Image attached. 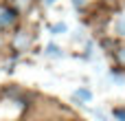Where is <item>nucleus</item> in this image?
I'll return each instance as SVG.
<instances>
[{"label": "nucleus", "instance_id": "1a4fd4ad", "mask_svg": "<svg viewBox=\"0 0 125 121\" xmlns=\"http://www.w3.org/2000/svg\"><path fill=\"white\" fill-rule=\"evenodd\" d=\"M114 115H116L121 121H125V110H123V108H116V110H114Z\"/></svg>", "mask_w": 125, "mask_h": 121}, {"label": "nucleus", "instance_id": "f03ea898", "mask_svg": "<svg viewBox=\"0 0 125 121\" xmlns=\"http://www.w3.org/2000/svg\"><path fill=\"white\" fill-rule=\"evenodd\" d=\"M114 64L119 68H125V46H121V48L114 51Z\"/></svg>", "mask_w": 125, "mask_h": 121}, {"label": "nucleus", "instance_id": "20e7f679", "mask_svg": "<svg viewBox=\"0 0 125 121\" xmlns=\"http://www.w3.org/2000/svg\"><path fill=\"white\" fill-rule=\"evenodd\" d=\"M13 2H15L18 11H26V9L31 7V0H13Z\"/></svg>", "mask_w": 125, "mask_h": 121}, {"label": "nucleus", "instance_id": "9b49d317", "mask_svg": "<svg viewBox=\"0 0 125 121\" xmlns=\"http://www.w3.org/2000/svg\"><path fill=\"white\" fill-rule=\"evenodd\" d=\"M44 2H46V4H53V2H55V0H44Z\"/></svg>", "mask_w": 125, "mask_h": 121}, {"label": "nucleus", "instance_id": "9d476101", "mask_svg": "<svg viewBox=\"0 0 125 121\" xmlns=\"http://www.w3.org/2000/svg\"><path fill=\"white\" fill-rule=\"evenodd\" d=\"M73 4H75V7H81V4H83V0H73Z\"/></svg>", "mask_w": 125, "mask_h": 121}, {"label": "nucleus", "instance_id": "f257e3e1", "mask_svg": "<svg viewBox=\"0 0 125 121\" xmlns=\"http://www.w3.org/2000/svg\"><path fill=\"white\" fill-rule=\"evenodd\" d=\"M13 22H15V11H13L11 7L2 4V7H0V26H9V24H13Z\"/></svg>", "mask_w": 125, "mask_h": 121}, {"label": "nucleus", "instance_id": "423d86ee", "mask_svg": "<svg viewBox=\"0 0 125 121\" xmlns=\"http://www.w3.org/2000/svg\"><path fill=\"white\" fill-rule=\"evenodd\" d=\"M64 31H66V24H64V22H62V24H55V26H53V33H64Z\"/></svg>", "mask_w": 125, "mask_h": 121}, {"label": "nucleus", "instance_id": "7ed1b4c3", "mask_svg": "<svg viewBox=\"0 0 125 121\" xmlns=\"http://www.w3.org/2000/svg\"><path fill=\"white\" fill-rule=\"evenodd\" d=\"M26 44H29V35H26V33H18L15 40H13V46H15V48H24Z\"/></svg>", "mask_w": 125, "mask_h": 121}, {"label": "nucleus", "instance_id": "6e6552de", "mask_svg": "<svg viewBox=\"0 0 125 121\" xmlns=\"http://www.w3.org/2000/svg\"><path fill=\"white\" fill-rule=\"evenodd\" d=\"M46 51H48V55H59V48H57L55 44H51V46H48Z\"/></svg>", "mask_w": 125, "mask_h": 121}, {"label": "nucleus", "instance_id": "39448f33", "mask_svg": "<svg viewBox=\"0 0 125 121\" xmlns=\"http://www.w3.org/2000/svg\"><path fill=\"white\" fill-rule=\"evenodd\" d=\"M116 29H119V33H121V35H125V18H121V20L116 22Z\"/></svg>", "mask_w": 125, "mask_h": 121}, {"label": "nucleus", "instance_id": "0eeeda50", "mask_svg": "<svg viewBox=\"0 0 125 121\" xmlns=\"http://www.w3.org/2000/svg\"><path fill=\"white\" fill-rule=\"evenodd\" d=\"M75 97H81V99H90V93H88V90H77V93H75Z\"/></svg>", "mask_w": 125, "mask_h": 121}]
</instances>
